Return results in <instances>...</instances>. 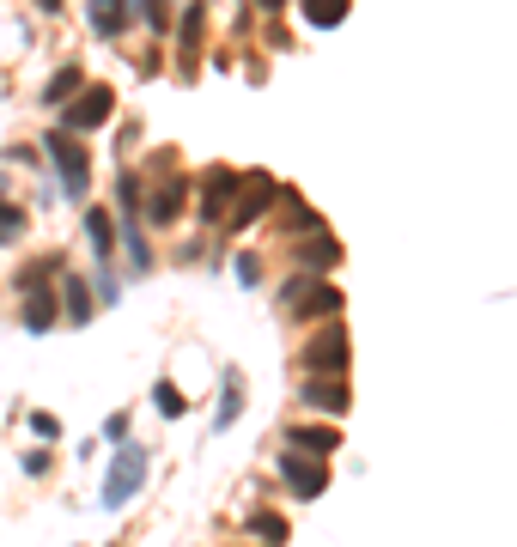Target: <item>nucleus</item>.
Returning a JSON list of instances; mask_svg holds the SVG:
<instances>
[{
  "instance_id": "nucleus-3",
  "label": "nucleus",
  "mask_w": 517,
  "mask_h": 547,
  "mask_svg": "<svg viewBox=\"0 0 517 547\" xmlns=\"http://www.w3.org/2000/svg\"><path fill=\"white\" fill-rule=\"evenodd\" d=\"M116 116V92L110 86H80L67 98V110H61V128L67 134H92V128H104Z\"/></svg>"
},
{
  "instance_id": "nucleus-27",
  "label": "nucleus",
  "mask_w": 517,
  "mask_h": 547,
  "mask_svg": "<svg viewBox=\"0 0 517 547\" xmlns=\"http://www.w3.org/2000/svg\"><path fill=\"white\" fill-rule=\"evenodd\" d=\"M31 426H37V438H61V420L55 414H31Z\"/></svg>"
},
{
  "instance_id": "nucleus-12",
  "label": "nucleus",
  "mask_w": 517,
  "mask_h": 547,
  "mask_svg": "<svg viewBox=\"0 0 517 547\" xmlns=\"http://www.w3.org/2000/svg\"><path fill=\"white\" fill-rule=\"evenodd\" d=\"M286 444H299V450H311V456H335V444H341V432L335 426H286Z\"/></svg>"
},
{
  "instance_id": "nucleus-7",
  "label": "nucleus",
  "mask_w": 517,
  "mask_h": 547,
  "mask_svg": "<svg viewBox=\"0 0 517 547\" xmlns=\"http://www.w3.org/2000/svg\"><path fill=\"white\" fill-rule=\"evenodd\" d=\"M299 396H305L317 414H335V420H341L347 402H353V396H347V383H341V371H305V389H299Z\"/></svg>"
},
{
  "instance_id": "nucleus-22",
  "label": "nucleus",
  "mask_w": 517,
  "mask_h": 547,
  "mask_svg": "<svg viewBox=\"0 0 517 547\" xmlns=\"http://www.w3.org/2000/svg\"><path fill=\"white\" fill-rule=\"evenodd\" d=\"M19 238H25V213L0 201V244H19Z\"/></svg>"
},
{
  "instance_id": "nucleus-10",
  "label": "nucleus",
  "mask_w": 517,
  "mask_h": 547,
  "mask_svg": "<svg viewBox=\"0 0 517 547\" xmlns=\"http://www.w3.org/2000/svg\"><path fill=\"white\" fill-rule=\"evenodd\" d=\"M292 262H299L305 274H323V268H335V262H341V244L317 225V231H305V244H292Z\"/></svg>"
},
{
  "instance_id": "nucleus-20",
  "label": "nucleus",
  "mask_w": 517,
  "mask_h": 547,
  "mask_svg": "<svg viewBox=\"0 0 517 547\" xmlns=\"http://www.w3.org/2000/svg\"><path fill=\"white\" fill-rule=\"evenodd\" d=\"M128 268H134V274H146V268H153V244L140 238V225H128Z\"/></svg>"
},
{
  "instance_id": "nucleus-19",
  "label": "nucleus",
  "mask_w": 517,
  "mask_h": 547,
  "mask_svg": "<svg viewBox=\"0 0 517 547\" xmlns=\"http://www.w3.org/2000/svg\"><path fill=\"white\" fill-rule=\"evenodd\" d=\"M61 298H67V323H86V317H92V298H86V280H67V286H61Z\"/></svg>"
},
{
  "instance_id": "nucleus-18",
  "label": "nucleus",
  "mask_w": 517,
  "mask_h": 547,
  "mask_svg": "<svg viewBox=\"0 0 517 547\" xmlns=\"http://www.w3.org/2000/svg\"><path fill=\"white\" fill-rule=\"evenodd\" d=\"M311 25H341L347 19V0H299Z\"/></svg>"
},
{
  "instance_id": "nucleus-4",
  "label": "nucleus",
  "mask_w": 517,
  "mask_h": 547,
  "mask_svg": "<svg viewBox=\"0 0 517 547\" xmlns=\"http://www.w3.org/2000/svg\"><path fill=\"white\" fill-rule=\"evenodd\" d=\"M140 481H146V450H140V444H122L110 481H104V511H122V505L140 493Z\"/></svg>"
},
{
  "instance_id": "nucleus-21",
  "label": "nucleus",
  "mask_w": 517,
  "mask_h": 547,
  "mask_svg": "<svg viewBox=\"0 0 517 547\" xmlns=\"http://www.w3.org/2000/svg\"><path fill=\"white\" fill-rule=\"evenodd\" d=\"M244 529H250V535H268V541H286V517H274V511H256Z\"/></svg>"
},
{
  "instance_id": "nucleus-5",
  "label": "nucleus",
  "mask_w": 517,
  "mask_h": 547,
  "mask_svg": "<svg viewBox=\"0 0 517 547\" xmlns=\"http://www.w3.org/2000/svg\"><path fill=\"white\" fill-rule=\"evenodd\" d=\"M280 481L299 493V499H317V493L329 487V468H323V456H311V450H286V456H280Z\"/></svg>"
},
{
  "instance_id": "nucleus-14",
  "label": "nucleus",
  "mask_w": 517,
  "mask_h": 547,
  "mask_svg": "<svg viewBox=\"0 0 517 547\" xmlns=\"http://www.w3.org/2000/svg\"><path fill=\"white\" fill-rule=\"evenodd\" d=\"M80 86H86V67H80V61H73V67H61V73H55V80L43 86V104H55V110H61V104H67L73 92H80Z\"/></svg>"
},
{
  "instance_id": "nucleus-16",
  "label": "nucleus",
  "mask_w": 517,
  "mask_h": 547,
  "mask_svg": "<svg viewBox=\"0 0 517 547\" xmlns=\"http://www.w3.org/2000/svg\"><path fill=\"white\" fill-rule=\"evenodd\" d=\"M55 317H61V310H55V298H49V292H31V298H25V310H19V323H25L31 335H43Z\"/></svg>"
},
{
  "instance_id": "nucleus-9",
  "label": "nucleus",
  "mask_w": 517,
  "mask_h": 547,
  "mask_svg": "<svg viewBox=\"0 0 517 547\" xmlns=\"http://www.w3.org/2000/svg\"><path fill=\"white\" fill-rule=\"evenodd\" d=\"M232 201H238V171L232 165H213L201 177V219H226Z\"/></svg>"
},
{
  "instance_id": "nucleus-30",
  "label": "nucleus",
  "mask_w": 517,
  "mask_h": 547,
  "mask_svg": "<svg viewBox=\"0 0 517 547\" xmlns=\"http://www.w3.org/2000/svg\"><path fill=\"white\" fill-rule=\"evenodd\" d=\"M37 7H43V13H61V0H37Z\"/></svg>"
},
{
  "instance_id": "nucleus-1",
  "label": "nucleus",
  "mask_w": 517,
  "mask_h": 547,
  "mask_svg": "<svg viewBox=\"0 0 517 547\" xmlns=\"http://www.w3.org/2000/svg\"><path fill=\"white\" fill-rule=\"evenodd\" d=\"M280 310H286L292 323H305V317H341V286H329L323 274H299V280H286Z\"/></svg>"
},
{
  "instance_id": "nucleus-11",
  "label": "nucleus",
  "mask_w": 517,
  "mask_h": 547,
  "mask_svg": "<svg viewBox=\"0 0 517 547\" xmlns=\"http://www.w3.org/2000/svg\"><path fill=\"white\" fill-rule=\"evenodd\" d=\"M183 201H189V183L171 177V183L153 189V201H146V219H153V225H177V219H183Z\"/></svg>"
},
{
  "instance_id": "nucleus-28",
  "label": "nucleus",
  "mask_w": 517,
  "mask_h": 547,
  "mask_svg": "<svg viewBox=\"0 0 517 547\" xmlns=\"http://www.w3.org/2000/svg\"><path fill=\"white\" fill-rule=\"evenodd\" d=\"M238 280H262V262L256 256H238Z\"/></svg>"
},
{
  "instance_id": "nucleus-29",
  "label": "nucleus",
  "mask_w": 517,
  "mask_h": 547,
  "mask_svg": "<svg viewBox=\"0 0 517 547\" xmlns=\"http://www.w3.org/2000/svg\"><path fill=\"white\" fill-rule=\"evenodd\" d=\"M256 7H262V13H286V0H256Z\"/></svg>"
},
{
  "instance_id": "nucleus-26",
  "label": "nucleus",
  "mask_w": 517,
  "mask_h": 547,
  "mask_svg": "<svg viewBox=\"0 0 517 547\" xmlns=\"http://www.w3.org/2000/svg\"><path fill=\"white\" fill-rule=\"evenodd\" d=\"M286 225H292V231H317L323 219H317V213H305L299 201H292V195H286Z\"/></svg>"
},
{
  "instance_id": "nucleus-6",
  "label": "nucleus",
  "mask_w": 517,
  "mask_h": 547,
  "mask_svg": "<svg viewBox=\"0 0 517 547\" xmlns=\"http://www.w3.org/2000/svg\"><path fill=\"white\" fill-rule=\"evenodd\" d=\"M299 365H305V371H347V329H341V317H335L329 329H317V335L305 341Z\"/></svg>"
},
{
  "instance_id": "nucleus-25",
  "label": "nucleus",
  "mask_w": 517,
  "mask_h": 547,
  "mask_svg": "<svg viewBox=\"0 0 517 547\" xmlns=\"http://www.w3.org/2000/svg\"><path fill=\"white\" fill-rule=\"evenodd\" d=\"M134 7H140V19L153 25V31H165V25H171V0H134Z\"/></svg>"
},
{
  "instance_id": "nucleus-15",
  "label": "nucleus",
  "mask_w": 517,
  "mask_h": 547,
  "mask_svg": "<svg viewBox=\"0 0 517 547\" xmlns=\"http://www.w3.org/2000/svg\"><path fill=\"white\" fill-rule=\"evenodd\" d=\"M201 37H207V7H201V0H189V13H183V31H177V43H183V67H189V55L201 49Z\"/></svg>"
},
{
  "instance_id": "nucleus-24",
  "label": "nucleus",
  "mask_w": 517,
  "mask_h": 547,
  "mask_svg": "<svg viewBox=\"0 0 517 547\" xmlns=\"http://www.w3.org/2000/svg\"><path fill=\"white\" fill-rule=\"evenodd\" d=\"M244 408V377H226V402H219V426H232V414Z\"/></svg>"
},
{
  "instance_id": "nucleus-17",
  "label": "nucleus",
  "mask_w": 517,
  "mask_h": 547,
  "mask_svg": "<svg viewBox=\"0 0 517 547\" xmlns=\"http://www.w3.org/2000/svg\"><path fill=\"white\" fill-rule=\"evenodd\" d=\"M86 238H92V256L104 262V256H110V213H104V207L86 213Z\"/></svg>"
},
{
  "instance_id": "nucleus-2",
  "label": "nucleus",
  "mask_w": 517,
  "mask_h": 547,
  "mask_svg": "<svg viewBox=\"0 0 517 547\" xmlns=\"http://www.w3.org/2000/svg\"><path fill=\"white\" fill-rule=\"evenodd\" d=\"M49 159H55V171H61V183H67L73 201L92 189V152H86V134L55 128V134H49Z\"/></svg>"
},
{
  "instance_id": "nucleus-23",
  "label": "nucleus",
  "mask_w": 517,
  "mask_h": 547,
  "mask_svg": "<svg viewBox=\"0 0 517 547\" xmlns=\"http://www.w3.org/2000/svg\"><path fill=\"white\" fill-rule=\"evenodd\" d=\"M153 408H159L165 420H177V414H183V396H177V383H153Z\"/></svg>"
},
{
  "instance_id": "nucleus-13",
  "label": "nucleus",
  "mask_w": 517,
  "mask_h": 547,
  "mask_svg": "<svg viewBox=\"0 0 517 547\" xmlns=\"http://www.w3.org/2000/svg\"><path fill=\"white\" fill-rule=\"evenodd\" d=\"M86 13H92V31L98 37H122V25H128L122 0H86Z\"/></svg>"
},
{
  "instance_id": "nucleus-8",
  "label": "nucleus",
  "mask_w": 517,
  "mask_h": 547,
  "mask_svg": "<svg viewBox=\"0 0 517 547\" xmlns=\"http://www.w3.org/2000/svg\"><path fill=\"white\" fill-rule=\"evenodd\" d=\"M238 189H244V201H238V207H226V225H232V231H244V225H256V219H262V213L274 207V195H280V189H274L268 177H244Z\"/></svg>"
}]
</instances>
